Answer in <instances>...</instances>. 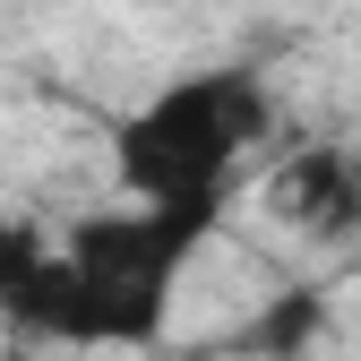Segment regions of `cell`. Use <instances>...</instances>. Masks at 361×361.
<instances>
[{
  "mask_svg": "<svg viewBox=\"0 0 361 361\" xmlns=\"http://www.w3.org/2000/svg\"><path fill=\"white\" fill-rule=\"evenodd\" d=\"M267 78L241 61H215L155 86L138 112L112 121V180L129 190V207L190 224L198 241H215V224L241 198V155L267 138Z\"/></svg>",
  "mask_w": 361,
  "mask_h": 361,
  "instance_id": "cell-1",
  "label": "cell"
},
{
  "mask_svg": "<svg viewBox=\"0 0 361 361\" xmlns=\"http://www.w3.org/2000/svg\"><path fill=\"white\" fill-rule=\"evenodd\" d=\"M207 241L172 215H147V207H104V215H78L69 233L43 258V284H35V310L18 336H43V344H121L138 353L164 336L172 319V293L190 276V258Z\"/></svg>",
  "mask_w": 361,
  "mask_h": 361,
  "instance_id": "cell-2",
  "label": "cell"
},
{
  "mask_svg": "<svg viewBox=\"0 0 361 361\" xmlns=\"http://www.w3.org/2000/svg\"><path fill=\"white\" fill-rule=\"evenodd\" d=\"M267 207H276L301 241H353L361 233V147L310 138L267 172Z\"/></svg>",
  "mask_w": 361,
  "mask_h": 361,
  "instance_id": "cell-3",
  "label": "cell"
},
{
  "mask_svg": "<svg viewBox=\"0 0 361 361\" xmlns=\"http://www.w3.org/2000/svg\"><path fill=\"white\" fill-rule=\"evenodd\" d=\"M319 319H327V301H319V293H284L276 310H267V327H250V353H267V361H293L310 336H319Z\"/></svg>",
  "mask_w": 361,
  "mask_h": 361,
  "instance_id": "cell-4",
  "label": "cell"
}]
</instances>
